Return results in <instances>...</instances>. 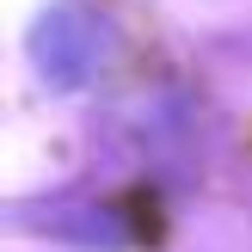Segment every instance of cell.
<instances>
[{
	"mask_svg": "<svg viewBox=\"0 0 252 252\" xmlns=\"http://www.w3.org/2000/svg\"><path fill=\"white\" fill-rule=\"evenodd\" d=\"M98 43L105 37L93 31V25L80 19V12H49L43 31H37V56H43V74L56 68V80H74V74H86L98 62Z\"/></svg>",
	"mask_w": 252,
	"mask_h": 252,
	"instance_id": "obj_1",
	"label": "cell"
}]
</instances>
